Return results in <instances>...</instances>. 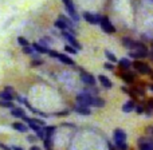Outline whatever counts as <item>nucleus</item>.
I'll return each instance as SVG.
<instances>
[{
  "label": "nucleus",
  "instance_id": "4be33fe9",
  "mask_svg": "<svg viewBox=\"0 0 153 150\" xmlns=\"http://www.w3.org/2000/svg\"><path fill=\"white\" fill-rule=\"evenodd\" d=\"M55 133V126H46L45 127V137H53Z\"/></svg>",
  "mask_w": 153,
  "mask_h": 150
},
{
  "label": "nucleus",
  "instance_id": "2f4dec72",
  "mask_svg": "<svg viewBox=\"0 0 153 150\" xmlns=\"http://www.w3.org/2000/svg\"><path fill=\"white\" fill-rule=\"evenodd\" d=\"M103 67H105L106 70H114V66H113V63H111V62H110V63H109V62H106V63L103 64Z\"/></svg>",
  "mask_w": 153,
  "mask_h": 150
},
{
  "label": "nucleus",
  "instance_id": "a19ab883",
  "mask_svg": "<svg viewBox=\"0 0 153 150\" xmlns=\"http://www.w3.org/2000/svg\"><path fill=\"white\" fill-rule=\"evenodd\" d=\"M148 105H149V107H152V109H153V100H149Z\"/></svg>",
  "mask_w": 153,
  "mask_h": 150
},
{
  "label": "nucleus",
  "instance_id": "dca6fc26",
  "mask_svg": "<svg viewBox=\"0 0 153 150\" xmlns=\"http://www.w3.org/2000/svg\"><path fill=\"white\" fill-rule=\"evenodd\" d=\"M12 127L15 130H18V132H20V133L28 132V126L24 125V123H22V122H15V123H12Z\"/></svg>",
  "mask_w": 153,
  "mask_h": 150
},
{
  "label": "nucleus",
  "instance_id": "a211bd4d",
  "mask_svg": "<svg viewBox=\"0 0 153 150\" xmlns=\"http://www.w3.org/2000/svg\"><path fill=\"white\" fill-rule=\"evenodd\" d=\"M0 99L1 100H7V102H12L13 100V95L12 92H8V91H1L0 92Z\"/></svg>",
  "mask_w": 153,
  "mask_h": 150
},
{
  "label": "nucleus",
  "instance_id": "473e14b6",
  "mask_svg": "<svg viewBox=\"0 0 153 150\" xmlns=\"http://www.w3.org/2000/svg\"><path fill=\"white\" fill-rule=\"evenodd\" d=\"M27 141H30V142H36L38 137L36 135H28V137H27Z\"/></svg>",
  "mask_w": 153,
  "mask_h": 150
},
{
  "label": "nucleus",
  "instance_id": "412c9836",
  "mask_svg": "<svg viewBox=\"0 0 153 150\" xmlns=\"http://www.w3.org/2000/svg\"><path fill=\"white\" fill-rule=\"evenodd\" d=\"M93 106H95V107H103L105 106V99H102L100 97H94L93 98Z\"/></svg>",
  "mask_w": 153,
  "mask_h": 150
},
{
  "label": "nucleus",
  "instance_id": "cd10ccee",
  "mask_svg": "<svg viewBox=\"0 0 153 150\" xmlns=\"http://www.w3.org/2000/svg\"><path fill=\"white\" fill-rule=\"evenodd\" d=\"M18 43L22 46V47H26V46H28V40H27L26 38H23V36H19L18 38Z\"/></svg>",
  "mask_w": 153,
  "mask_h": 150
},
{
  "label": "nucleus",
  "instance_id": "e433bc0d",
  "mask_svg": "<svg viewBox=\"0 0 153 150\" xmlns=\"http://www.w3.org/2000/svg\"><path fill=\"white\" fill-rule=\"evenodd\" d=\"M0 148H1L3 150H12L11 148H8V146H5V145H3V143H0Z\"/></svg>",
  "mask_w": 153,
  "mask_h": 150
},
{
  "label": "nucleus",
  "instance_id": "393cba45",
  "mask_svg": "<svg viewBox=\"0 0 153 150\" xmlns=\"http://www.w3.org/2000/svg\"><path fill=\"white\" fill-rule=\"evenodd\" d=\"M105 56L109 59V61L111 62V63H114V62H117L116 55H114L113 52H110V51H109V50H105Z\"/></svg>",
  "mask_w": 153,
  "mask_h": 150
},
{
  "label": "nucleus",
  "instance_id": "f03ea898",
  "mask_svg": "<svg viewBox=\"0 0 153 150\" xmlns=\"http://www.w3.org/2000/svg\"><path fill=\"white\" fill-rule=\"evenodd\" d=\"M65 4V8H66L67 13L70 15V18L73 19V21H78L79 20V16H78V12H76L75 7H74V3L73 0H62Z\"/></svg>",
  "mask_w": 153,
  "mask_h": 150
},
{
  "label": "nucleus",
  "instance_id": "49530a36",
  "mask_svg": "<svg viewBox=\"0 0 153 150\" xmlns=\"http://www.w3.org/2000/svg\"><path fill=\"white\" fill-rule=\"evenodd\" d=\"M152 46H153V44H152Z\"/></svg>",
  "mask_w": 153,
  "mask_h": 150
},
{
  "label": "nucleus",
  "instance_id": "79ce46f5",
  "mask_svg": "<svg viewBox=\"0 0 153 150\" xmlns=\"http://www.w3.org/2000/svg\"><path fill=\"white\" fill-rule=\"evenodd\" d=\"M108 146H109V149H110V150H114V148H113V146H111L109 142H108Z\"/></svg>",
  "mask_w": 153,
  "mask_h": 150
},
{
  "label": "nucleus",
  "instance_id": "f257e3e1",
  "mask_svg": "<svg viewBox=\"0 0 153 150\" xmlns=\"http://www.w3.org/2000/svg\"><path fill=\"white\" fill-rule=\"evenodd\" d=\"M100 26H101V28H102V31L106 32V34H114V32H116V27L109 20L108 16H101Z\"/></svg>",
  "mask_w": 153,
  "mask_h": 150
},
{
  "label": "nucleus",
  "instance_id": "c03bdc74",
  "mask_svg": "<svg viewBox=\"0 0 153 150\" xmlns=\"http://www.w3.org/2000/svg\"><path fill=\"white\" fill-rule=\"evenodd\" d=\"M152 78H153V72H152Z\"/></svg>",
  "mask_w": 153,
  "mask_h": 150
},
{
  "label": "nucleus",
  "instance_id": "9b49d317",
  "mask_svg": "<svg viewBox=\"0 0 153 150\" xmlns=\"http://www.w3.org/2000/svg\"><path fill=\"white\" fill-rule=\"evenodd\" d=\"M149 54L148 51H130L129 52V56L133 59H143V58H146Z\"/></svg>",
  "mask_w": 153,
  "mask_h": 150
},
{
  "label": "nucleus",
  "instance_id": "7ed1b4c3",
  "mask_svg": "<svg viewBox=\"0 0 153 150\" xmlns=\"http://www.w3.org/2000/svg\"><path fill=\"white\" fill-rule=\"evenodd\" d=\"M93 95H90V94H87L86 91L85 92H82V94H78L76 95V103L78 105H81V106H93Z\"/></svg>",
  "mask_w": 153,
  "mask_h": 150
},
{
  "label": "nucleus",
  "instance_id": "72a5a7b5",
  "mask_svg": "<svg viewBox=\"0 0 153 150\" xmlns=\"http://www.w3.org/2000/svg\"><path fill=\"white\" fill-rule=\"evenodd\" d=\"M58 54L59 52H56V51H53V50L48 51V55H50L51 58H58Z\"/></svg>",
  "mask_w": 153,
  "mask_h": 150
},
{
  "label": "nucleus",
  "instance_id": "c85d7f7f",
  "mask_svg": "<svg viewBox=\"0 0 153 150\" xmlns=\"http://www.w3.org/2000/svg\"><path fill=\"white\" fill-rule=\"evenodd\" d=\"M23 52L27 54V55H32L35 51H34V48H32V47H30V46H26V47H23Z\"/></svg>",
  "mask_w": 153,
  "mask_h": 150
},
{
  "label": "nucleus",
  "instance_id": "5701e85b",
  "mask_svg": "<svg viewBox=\"0 0 153 150\" xmlns=\"http://www.w3.org/2000/svg\"><path fill=\"white\" fill-rule=\"evenodd\" d=\"M121 76L126 83H133V81H134V76H133L132 74H129V72H124Z\"/></svg>",
  "mask_w": 153,
  "mask_h": 150
},
{
  "label": "nucleus",
  "instance_id": "7c9ffc66",
  "mask_svg": "<svg viewBox=\"0 0 153 150\" xmlns=\"http://www.w3.org/2000/svg\"><path fill=\"white\" fill-rule=\"evenodd\" d=\"M32 121H34L36 125H39V126L46 127V122H45V121H42V119H38V118H35V119H32Z\"/></svg>",
  "mask_w": 153,
  "mask_h": 150
},
{
  "label": "nucleus",
  "instance_id": "4468645a",
  "mask_svg": "<svg viewBox=\"0 0 153 150\" xmlns=\"http://www.w3.org/2000/svg\"><path fill=\"white\" fill-rule=\"evenodd\" d=\"M56 59H59V61H61L62 63H65V64H69V66H74V61H73L70 56L65 55V54H58V58H56Z\"/></svg>",
  "mask_w": 153,
  "mask_h": 150
},
{
  "label": "nucleus",
  "instance_id": "ddd939ff",
  "mask_svg": "<svg viewBox=\"0 0 153 150\" xmlns=\"http://www.w3.org/2000/svg\"><path fill=\"white\" fill-rule=\"evenodd\" d=\"M75 113L81 114V115H90L91 114V110H90L87 106H81V105H76L75 106Z\"/></svg>",
  "mask_w": 153,
  "mask_h": 150
},
{
  "label": "nucleus",
  "instance_id": "9d476101",
  "mask_svg": "<svg viewBox=\"0 0 153 150\" xmlns=\"http://www.w3.org/2000/svg\"><path fill=\"white\" fill-rule=\"evenodd\" d=\"M113 138H114V141H126V133L122 129H116L114 130Z\"/></svg>",
  "mask_w": 153,
  "mask_h": 150
},
{
  "label": "nucleus",
  "instance_id": "bb28decb",
  "mask_svg": "<svg viewBox=\"0 0 153 150\" xmlns=\"http://www.w3.org/2000/svg\"><path fill=\"white\" fill-rule=\"evenodd\" d=\"M0 106L1 107H7V109H13L12 102H7V100H1V99H0Z\"/></svg>",
  "mask_w": 153,
  "mask_h": 150
},
{
  "label": "nucleus",
  "instance_id": "f704fd0d",
  "mask_svg": "<svg viewBox=\"0 0 153 150\" xmlns=\"http://www.w3.org/2000/svg\"><path fill=\"white\" fill-rule=\"evenodd\" d=\"M134 110H136V113H137V114H143L144 113V107H143V106H136Z\"/></svg>",
  "mask_w": 153,
  "mask_h": 150
},
{
  "label": "nucleus",
  "instance_id": "2eb2a0df",
  "mask_svg": "<svg viewBox=\"0 0 153 150\" xmlns=\"http://www.w3.org/2000/svg\"><path fill=\"white\" fill-rule=\"evenodd\" d=\"M11 115L16 117V118H23V117H26V113H24L23 109L13 107V109H11Z\"/></svg>",
  "mask_w": 153,
  "mask_h": 150
},
{
  "label": "nucleus",
  "instance_id": "58836bf2",
  "mask_svg": "<svg viewBox=\"0 0 153 150\" xmlns=\"http://www.w3.org/2000/svg\"><path fill=\"white\" fill-rule=\"evenodd\" d=\"M30 150H42V149H40V148H38V146H31V149H30Z\"/></svg>",
  "mask_w": 153,
  "mask_h": 150
},
{
  "label": "nucleus",
  "instance_id": "b1692460",
  "mask_svg": "<svg viewBox=\"0 0 153 150\" xmlns=\"http://www.w3.org/2000/svg\"><path fill=\"white\" fill-rule=\"evenodd\" d=\"M116 142V148L118 150H128V145L125 141H114Z\"/></svg>",
  "mask_w": 153,
  "mask_h": 150
},
{
  "label": "nucleus",
  "instance_id": "6ab92c4d",
  "mask_svg": "<svg viewBox=\"0 0 153 150\" xmlns=\"http://www.w3.org/2000/svg\"><path fill=\"white\" fill-rule=\"evenodd\" d=\"M54 26H55L58 30H61V31H69V27H67V24L65 23L62 19H58V20L54 23Z\"/></svg>",
  "mask_w": 153,
  "mask_h": 150
},
{
  "label": "nucleus",
  "instance_id": "c9c22d12",
  "mask_svg": "<svg viewBox=\"0 0 153 150\" xmlns=\"http://www.w3.org/2000/svg\"><path fill=\"white\" fill-rule=\"evenodd\" d=\"M43 62L40 61V59H36V61H32V63H31V66L32 67H35V66H39V64H42Z\"/></svg>",
  "mask_w": 153,
  "mask_h": 150
},
{
  "label": "nucleus",
  "instance_id": "423d86ee",
  "mask_svg": "<svg viewBox=\"0 0 153 150\" xmlns=\"http://www.w3.org/2000/svg\"><path fill=\"white\" fill-rule=\"evenodd\" d=\"M83 19L90 24H100V21H101V16L94 15L91 12H87V11L83 12Z\"/></svg>",
  "mask_w": 153,
  "mask_h": 150
},
{
  "label": "nucleus",
  "instance_id": "f8f14e48",
  "mask_svg": "<svg viewBox=\"0 0 153 150\" xmlns=\"http://www.w3.org/2000/svg\"><path fill=\"white\" fill-rule=\"evenodd\" d=\"M98 81H100V83L102 84L105 89H111V87H113L111 81L108 78V76H105V75H100V76H98Z\"/></svg>",
  "mask_w": 153,
  "mask_h": 150
},
{
  "label": "nucleus",
  "instance_id": "4c0bfd02",
  "mask_svg": "<svg viewBox=\"0 0 153 150\" xmlns=\"http://www.w3.org/2000/svg\"><path fill=\"white\" fill-rule=\"evenodd\" d=\"M5 91H8V92H12V94H13V89H12V87H11V86H7V87H5Z\"/></svg>",
  "mask_w": 153,
  "mask_h": 150
},
{
  "label": "nucleus",
  "instance_id": "20e7f679",
  "mask_svg": "<svg viewBox=\"0 0 153 150\" xmlns=\"http://www.w3.org/2000/svg\"><path fill=\"white\" fill-rule=\"evenodd\" d=\"M62 35H63V38L67 40V42L70 43V46H73L74 48H76V50H82V46H81V43L78 42V40L75 39V36H74V34H71V32H69V31H62Z\"/></svg>",
  "mask_w": 153,
  "mask_h": 150
},
{
  "label": "nucleus",
  "instance_id": "39448f33",
  "mask_svg": "<svg viewBox=\"0 0 153 150\" xmlns=\"http://www.w3.org/2000/svg\"><path fill=\"white\" fill-rule=\"evenodd\" d=\"M133 67H134L136 70H137L140 74H143V75H146V74H152V70H151V67L148 66L146 63H143V62H134L133 63Z\"/></svg>",
  "mask_w": 153,
  "mask_h": 150
},
{
  "label": "nucleus",
  "instance_id": "ea45409f",
  "mask_svg": "<svg viewBox=\"0 0 153 150\" xmlns=\"http://www.w3.org/2000/svg\"><path fill=\"white\" fill-rule=\"evenodd\" d=\"M12 150H24V149H22V148H19V146H12V148H11Z\"/></svg>",
  "mask_w": 153,
  "mask_h": 150
},
{
  "label": "nucleus",
  "instance_id": "c756f323",
  "mask_svg": "<svg viewBox=\"0 0 153 150\" xmlns=\"http://www.w3.org/2000/svg\"><path fill=\"white\" fill-rule=\"evenodd\" d=\"M65 50H66V52H69V54H76L78 52V50L74 48L73 46H65Z\"/></svg>",
  "mask_w": 153,
  "mask_h": 150
},
{
  "label": "nucleus",
  "instance_id": "a878e982",
  "mask_svg": "<svg viewBox=\"0 0 153 150\" xmlns=\"http://www.w3.org/2000/svg\"><path fill=\"white\" fill-rule=\"evenodd\" d=\"M45 148L46 150H53V141H51L50 137H45Z\"/></svg>",
  "mask_w": 153,
  "mask_h": 150
},
{
  "label": "nucleus",
  "instance_id": "1a4fd4ad",
  "mask_svg": "<svg viewBox=\"0 0 153 150\" xmlns=\"http://www.w3.org/2000/svg\"><path fill=\"white\" fill-rule=\"evenodd\" d=\"M31 47L34 48V51H36L38 54H48V51H50V48L40 44V43H32Z\"/></svg>",
  "mask_w": 153,
  "mask_h": 150
},
{
  "label": "nucleus",
  "instance_id": "37998d69",
  "mask_svg": "<svg viewBox=\"0 0 153 150\" xmlns=\"http://www.w3.org/2000/svg\"><path fill=\"white\" fill-rule=\"evenodd\" d=\"M149 90H151V91H153V84H151V86H149Z\"/></svg>",
  "mask_w": 153,
  "mask_h": 150
},
{
  "label": "nucleus",
  "instance_id": "aec40b11",
  "mask_svg": "<svg viewBox=\"0 0 153 150\" xmlns=\"http://www.w3.org/2000/svg\"><path fill=\"white\" fill-rule=\"evenodd\" d=\"M118 64H120V67H122V69H124V70L130 69V66H132V63H130V61H129V59H126V58H122V59H120V61H118Z\"/></svg>",
  "mask_w": 153,
  "mask_h": 150
},
{
  "label": "nucleus",
  "instance_id": "f3484780",
  "mask_svg": "<svg viewBox=\"0 0 153 150\" xmlns=\"http://www.w3.org/2000/svg\"><path fill=\"white\" fill-rule=\"evenodd\" d=\"M134 109H136V105L133 100H128V102L122 106V111H124V113H130V111H133Z\"/></svg>",
  "mask_w": 153,
  "mask_h": 150
},
{
  "label": "nucleus",
  "instance_id": "6e6552de",
  "mask_svg": "<svg viewBox=\"0 0 153 150\" xmlns=\"http://www.w3.org/2000/svg\"><path fill=\"white\" fill-rule=\"evenodd\" d=\"M138 149L140 150H153V141L146 140V138H140V140H138Z\"/></svg>",
  "mask_w": 153,
  "mask_h": 150
},
{
  "label": "nucleus",
  "instance_id": "a18cd8bd",
  "mask_svg": "<svg viewBox=\"0 0 153 150\" xmlns=\"http://www.w3.org/2000/svg\"><path fill=\"white\" fill-rule=\"evenodd\" d=\"M152 1H153V0H152Z\"/></svg>",
  "mask_w": 153,
  "mask_h": 150
},
{
  "label": "nucleus",
  "instance_id": "0eeeda50",
  "mask_svg": "<svg viewBox=\"0 0 153 150\" xmlns=\"http://www.w3.org/2000/svg\"><path fill=\"white\" fill-rule=\"evenodd\" d=\"M81 81L83 82L85 84H87V86H94L95 84V78L90 74V72H86V71L81 72Z\"/></svg>",
  "mask_w": 153,
  "mask_h": 150
}]
</instances>
